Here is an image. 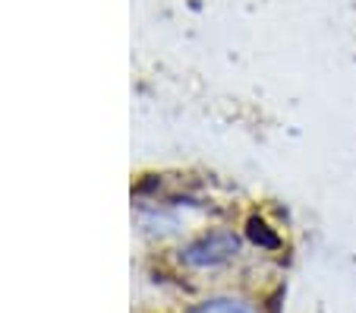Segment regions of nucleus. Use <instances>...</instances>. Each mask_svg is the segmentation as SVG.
<instances>
[{
  "label": "nucleus",
  "instance_id": "nucleus-2",
  "mask_svg": "<svg viewBox=\"0 0 356 313\" xmlns=\"http://www.w3.org/2000/svg\"><path fill=\"white\" fill-rule=\"evenodd\" d=\"M193 313H256L249 304H240V300H209V304L195 307Z\"/></svg>",
  "mask_w": 356,
  "mask_h": 313
},
{
  "label": "nucleus",
  "instance_id": "nucleus-1",
  "mask_svg": "<svg viewBox=\"0 0 356 313\" xmlns=\"http://www.w3.org/2000/svg\"><path fill=\"white\" fill-rule=\"evenodd\" d=\"M234 250H236L234 238H215L211 244L205 241L202 247H193V250H189V263H218V259L230 257Z\"/></svg>",
  "mask_w": 356,
  "mask_h": 313
}]
</instances>
